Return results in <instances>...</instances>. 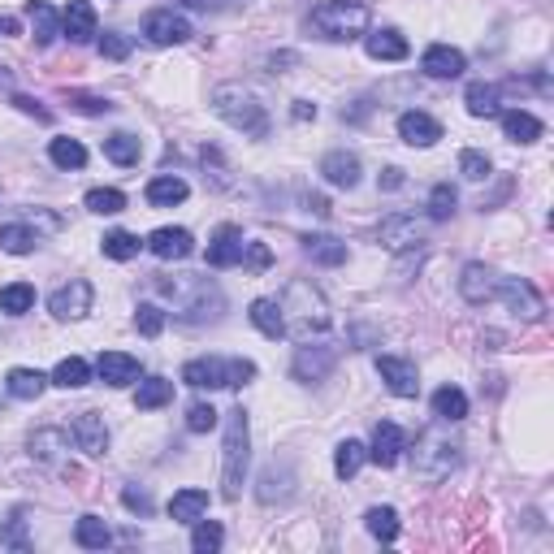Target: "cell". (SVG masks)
<instances>
[{
    "label": "cell",
    "instance_id": "6da1fadb",
    "mask_svg": "<svg viewBox=\"0 0 554 554\" xmlns=\"http://www.w3.org/2000/svg\"><path fill=\"white\" fill-rule=\"evenodd\" d=\"M156 295L169 303V312L187 325H204V321H217L226 312V295L213 277H200V273H174V277H156Z\"/></svg>",
    "mask_w": 554,
    "mask_h": 554
},
{
    "label": "cell",
    "instance_id": "7a4b0ae2",
    "mask_svg": "<svg viewBox=\"0 0 554 554\" xmlns=\"http://www.w3.org/2000/svg\"><path fill=\"white\" fill-rule=\"evenodd\" d=\"M277 308H282V334L295 342H312L321 338L329 325H334V312H329V299L321 286H312L308 277H295L286 282V290L277 295Z\"/></svg>",
    "mask_w": 554,
    "mask_h": 554
},
{
    "label": "cell",
    "instance_id": "3957f363",
    "mask_svg": "<svg viewBox=\"0 0 554 554\" xmlns=\"http://www.w3.org/2000/svg\"><path fill=\"white\" fill-rule=\"evenodd\" d=\"M247 464H252V420L247 407H230L226 412V438H221V498L239 503L247 485Z\"/></svg>",
    "mask_w": 554,
    "mask_h": 554
},
{
    "label": "cell",
    "instance_id": "277c9868",
    "mask_svg": "<svg viewBox=\"0 0 554 554\" xmlns=\"http://www.w3.org/2000/svg\"><path fill=\"white\" fill-rule=\"evenodd\" d=\"M213 113L230 130H239V135H247V139H269V130H273L265 100H260L252 87H243V83H221L213 91Z\"/></svg>",
    "mask_w": 554,
    "mask_h": 554
},
{
    "label": "cell",
    "instance_id": "5b68a950",
    "mask_svg": "<svg viewBox=\"0 0 554 554\" xmlns=\"http://www.w3.org/2000/svg\"><path fill=\"white\" fill-rule=\"evenodd\" d=\"M368 22H373V13L360 0H321L308 18V31H316V39H329V44H351V39L368 35Z\"/></svg>",
    "mask_w": 554,
    "mask_h": 554
},
{
    "label": "cell",
    "instance_id": "8992f818",
    "mask_svg": "<svg viewBox=\"0 0 554 554\" xmlns=\"http://www.w3.org/2000/svg\"><path fill=\"white\" fill-rule=\"evenodd\" d=\"M407 451H412V472L420 481H429V485L446 481L459 468V442L451 438V433H442V429H425L416 438V446H407Z\"/></svg>",
    "mask_w": 554,
    "mask_h": 554
},
{
    "label": "cell",
    "instance_id": "52a82bcc",
    "mask_svg": "<svg viewBox=\"0 0 554 554\" xmlns=\"http://www.w3.org/2000/svg\"><path fill=\"white\" fill-rule=\"evenodd\" d=\"M256 377L252 360H217V355H204V360H187L182 364V381L191 390H239Z\"/></svg>",
    "mask_w": 554,
    "mask_h": 554
},
{
    "label": "cell",
    "instance_id": "ba28073f",
    "mask_svg": "<svg viewBox=\"0 0 554 554\" xmlns=\"http://www.w3.org/2000/svg\"><path fill=\"white\" fill-rule=\"evenodd\" d=\"M498 303H507V312L516 316V321H529V325H537V321H546V299L533 290V282H524V277H498V295H494Z\"/></svg>",
    "mask_w": 554,
    "mask_h": 554
},
{
    "label": "cell",
    "instance_id": "9c48e42d",
    "mask_svg": "<svg viewBox=\"0 0 554 554\" xmlns=\"http://www.w3.org/2000/svg\"><path fill=\"white\" fill-rule=\"evenodd\" d=\"M377 243L386 247V252H394V256L416 252V247L425 243V221L412 217V213H390V217L377 226Z\"/></svg>",
    "mask_w": 554,
    "mask_h": 554
},
{
    "label": "cell",
    "instance_id": "30bf717a",
    "mask_svg": "<svg viewBox=\"0 0 554 554\" xmlns=\"http://www.w3.org/2000/svg\"><path fill=\"white\" fill-rule=\"evenodd\" d=\"M91 303H96V290H91L87 277H70L48 295V312L57 321H83V316H91Z\"/></svg>",
    "mask_w": 554,
    "mask_h": 554
},
{
    "label": "cell",
    "instance_id": "8fae6325",
    "mask_svg": "<svg viewBox=\"0 0 554 554\" xmlns=\"http://www.w3.org/2000/svg\"><path fill=\"white\" fill-rule=\"evenodd\" d=\"M195 31H191V22L182 18V13L174 9H152L148 18H143V39L156 48H174V44H187Z\"/></svg>",
    "mask_w": 554,
    "mask_h": 554
},
{
    "label": "cell",
    "instance_id": "7c38bea8",
    "mask_svg": "<svg viewBox=\"0 0 554 554\" xmlns=\"http://www.w3.org/2000/svg\"><path fill=\"white\" fill-rule=\"evenodd\" d=\"M338 364V351L334 347H303L295 351V360H290V373H295V381H303V386H316V381H325L329 373H334Z\"/></svg>",
    "mask_w": 554,
    "mask_h": 554
},
{
    "label": "cell",
    "instance_id": "4fadbf2b",
    "mask_svg": "<svg viewBox=\"0 0 554 554\" xmlns=\"http://www.w3.org/2000/svg\"><path fill=\"white\" fill-rule=\"evenodd\" d=\"M70 438H74L78 451L91 455V459L109 455V425H104L100 412H78V416L70 420Z\"/></svg>",
    "mask_w": 554,
    "mask_h": 554
},
{
    "label": "cell",
    "instance_id": "5bb4252c",
    "mask_svg": "<svg viewBox=\"0 0 554 554\" xmlns=\"http://www.w3.org/2000/svg\"><path fill=\"white\" fill-rule=\"evenodd\" d=\"M498 269L481 265V260H472V265H464V273H459V295H464L472 308H485V303H494L498 295Z\"/></svg>",
    "mask_w": 554,
    "mask_h": 554
},
{
    "label": "cell",
    "instance_id": "9a60e30c",
    "mask_svg": "<svg viewBox=\"0 0 554 554\" xmlns=\"http://www.w3.org/2000/svg\"><path fill=\"white\" fill-rule=\"evenodd\" d=\"M26 451H31V459H35V464H44V468H65L70 438H65V429L44 425V429H35L31 438H26Z\"/></svg>",
    "mask_w": 554,
    "mask_h": 554
},
{
    "label": "cell",
    "instance_id": "2e32d148",
    "mask_svg": "<svg viewBox=\"0 0 554 554\" xmlns=\"http://www.w3.org/2000/svg\"><path fill=\"white\" fill-rule=\"evenodd\" d=\"M377 373L390 386V394H399V399H416V394H420V373H416L412 360H399V355H377Z\"/></svg>",
    "mask_w": 554,
    "mask_h": 554
},
{
    "label": "cell",
    "instance_id": "e0dca14e",
    "mask_svg": "<svg viewBox=\"0 0 554 554\" xmlns=\"http://www.w3.org/2000/svg\"><path fill=\"white\" fill-rule=\"evenodd\" d=\"M407 451V433L394 425V420H381L373 429V446H368V459H373L377 468H394Z\"/></svg>",
    "mask_w": 554,
    "mask_h": 554
},
{
    "label": "cell",
    "instance_id": "ac0fdd59",
    "mask_svg": "<svg viewBox=\"0 0 554 554\" xmlns=\"http://www.w3.org/2000/svg\"><path fill=\"white\" fill-rule=\"evenodd\" d=\"M148 252L156 260H187L195 252V234L182 230V226H161L148 234Z\"/></svg>",
    "mask_w": 554,
    "mask_h": 554
},
{
    "label": "cell",
    "instance_id": "d6986e66",
    "mask_svg": "<svg viewBox=\"0 0 554 554\" xmlns=\"http://www.w3.org/2000/svg\"><path fill=\"white\" fill-rule=\"evenodd\" d=\"M321 178L329 182V187H338V191L360 187V156L347 152V148L325 152V156H321Z\"/></svg>",
    "mask_w": 554,
    "mask_h": 554
},
{
    "label": "cell",
    "instance_id": "ffe728a7",
    "mask_svg": "<svg viewBox=\"0 0 554 554\" xmlns=\"http://www.w3.org/2000/svg\"><path fill=\"white\" fill-rule=\"evenodd\" d=\"M399 139L407 143V148H433V143L442 139V122L420 109H407L399 117Z\"/></svg>",
    "mask_w": 554,
    "mask_h": 554
},
{
    "label": "cell",
    "instance_id": "44dd1931",
    "mask_svg": "<svg viewBox=\"0 0 554 554\" xmlns=\"http://www.w3.org/2000/svg\"><path fill=\"white\" fill-rule=\"evenodd\" d=\"M96 373H100L104 386L122 390V386H130V381H139V360L126 355V351H104L96 360Z\"/></svg>",
    "mask_w": 554,
    "mask_h": 554
},
{
    "label": "cell",
    "instance_id": "7402d4cb",
    "mask_svg": "<svg viewBox=\"0 0 554 554\" xmlns=\"http://www.w3.org/2000/svg\"><path fill=\"white\" fill-rule=\"evenodd\" d=\"M61 31L74 39V44H91L96 39V5L91 0H70L61 13Z\"/></svg>",
    "mask_w": 554,
    "mask_h": 554
},
{
    "label": "cell",
    "instance_id": "603a6c76",
    "mask_svg": "<svg viewBox=\"0 0 554 554\" xmlns=\"http://www.w3.org/2000/svg\"><path fill=\"white\" fill-rule=\"evenodd\" d=\"M243 230L239 226H221L213 234V243H208V265L213 269H234L243 260Z\"/></svg>",
    "mask_w": 554,
    "mask_h": 554
},
{
    "label": "cell",
    "instance_id": "cb8c5ba5",
    "mask_svg": "<svg viewBox=\"0 0 554 554\" xmlns=\"http://www.w3.org/2000/svg\"><path fill=\"white\" fill-rule=\"evenodd\" d=\"M464 52L451 48V44H429L425 57H420V70H425L429 78H459L464 74Z\"/></svg>",
    "mask_w": 554,
    "mask_h": 554
},
{
    "label": "cell",
    "instance_id": "d4e9b609",
    "mask_svg": "<svg viewBox=\"0 0 554 554\" xmlns=\"http://www.w3.org/2000/svg\"><path fill=\"white\" fill-rule=\"evenodd\" d=\"M303 256L316 260V265H329V269H338V265H347V243L334 239V234H303Z\"/></svg>",
    "mask_w": 554,
    "mask_h": 554
},
{
    "label": "cell",
    "instance_id": "484cf974",
    "mask_svg": "<svg viewBox=\"0 0 554 554\" xmlns=\"http://www.w3.org/2000/svg\"><path fill=\"white\" fill-rule=\"evenodd\" d=\"M26 18H31V39L39 48H48L61 35V13L44 5V0H26Z\"/></svg>",
    "mask_w": 554,
    "mask_h": 554
},
{
    "label": "cell",
    "instance_id": "4316f807",
    "mask_svg": "<svg viewBox=\"0 0 554 554\" xmlns=\"http://www.w3.org/2000/svg\"><path fill=\"white\" fill-rule=\"evenodd\" d=\"M364 52L373 61H407V52H412V48H407V39L399 31H390V26H386V31H368L364 35Z\"/></svg>",
    "mask_w": 554,
    "mask_h": 554
},
{
    "label": "cell",
    "instance_id": "83f0119b",
    "mask_svg": "<svg viewBox=\"0 0 554 554\" xmlns=\"http://www.w3.org/2000/svg\"><path fill=\"white\" fill-rule=\"evenodd\" d=\"M5 390L13 394V399L31 403V399H39V394L48 390V373H39V368H9V373H5Z\"/></svg>",
    "mask_w": 554,
    "mask_h": 554
},
{
    "label": "cell",
    "instance_id": "f1b7e54d",
    "mask_svg": "<svg viewBox=\"0 0 554 554\" xmlns=\"http://www.w3.org/2000/svg\"><path fill=\"white\" fill-rule=\"evenodd\" d=\"M39 247V230L26 226V221H9V226H0V252L9 256H31Z\"/></svg>",
    "mask_w": 554,
    "mask_h": 554
},
{
    "label": "cell",
    "instance_id": "f546056e",
    "mask_svg": "<svg viewBox=\"0 0 554 554\" xmlns=\"http://www.w3.org/2000/svg\"><path fill=\"white\" fill-rule=\"evenodd\" d=\"M208 511V490H178L169 498V520L174 524H195Z\"/></svg>",
    "mask_w": 554,
    "mask_h": 554
},
{
    "label": "cell",
    "instance_id": "4dcf8cb0",
    "mask_svg": "<svg viewBox=\"0 0 554 554\" xmlns=\"http://www.w3.org/2000/svg\"><path fill=\"white\" fill-rule=\"evenodd\" d=\"M498 117H503V135L511 143H537V139H542V130H546L533 113H524V109H507V113H498Z\"/></svg>",
    "mask_w": 554,
    "mask_h": 554
},
{
    "label": "cell",
    "instance_id": "1f68e13d",
    "mask_svg": "<svg viewBox=\"0 0 554 554\" xmlns=\"http://www.w3.org/2000/svg\"><path fill=\"white\" fill-rule=\"evenodd\" d=\"M464 104L472 117H498L503 113V91H498L494 83H472L464 91Z\"/></svg>",
    "mask_w": 554,
    "mask_h": 554
},
{
    "label": "cell",
    "instance_id": "d6a6232c",
    "mask_svg": "<svg viewBox=\"0 0 554 554\" xmlns=\"http://www.w3.org/2000/svg\"><path fill=\"white\" fill-rule=\"evenodd\" d=\"M433 416H438L442 425H459V420L468 416V394L459 386H442L433 394Z\"/></svg>",
    "mask_w": 554,
    "mask_h": 554
},
{
    "label": "cell",
    "instance_id": "836d02e7",
    "mask_svg": "<svg viewBox=\"0 0 554 554\" xmlns=\"http://www.w3.org/2000/svg\"><path fill=\"white\" fill-rule=\"evenodd\" d=\"M187 195H191V187L178 174H161V178L148 182V204H156V208H174V204L187 200Z\"/></svg>",
    "mask_w": 554,
    "mask_h": 554
},
{
    "label": "cell",
    "instance_id": "e575fe53",
    "mask_svg": "<svg viewBox=\"0 0 554 554\" xmlns=\"http://www.w3.org/2000/svg\"><path fill=\"white\" fill-rule=\"evenodd\" d=\"M104 156H109L113 165H139V156H143V139L139 135H130V130H117V135L104 139Z\"/></svg>",
    "mask_w": 554,
    "mask_h": 554
},
{
    "label": "cell",
    "instance_id": "d590c367",
    "mask_svg": "<svg viewBox=\"0 0 554 554\" xmlns=\"http://www.w3.org/2000/svg\"><path fill=\"white\" fill-rule=\"evenodd\" d=\"M52 386H61V390H83L87 381H91V364L83 360V355H65V360L52 368Z\"/></svg>",
    "mask_w": 554,
    "mask_h": 554
},
{
    "label": "cell",
    "instance_id": "8d00e7d4",
    "mask_svg": "<svg viewBox=\"0 0 554 554\" xmlns=\"http://www.w3.org/2000/svg\"><path fill=\"white\" fill-rule=\"evenodd\" d=\"M169 399H174V381H165V377H143L139 390H135L139 412H156V407H165Z\"/></svg>",
    "mask_w": 554,
    "mask_h": 554
},
{
    "label": "cell",
    "instance_id": "74e56055",
    "mask_svg": "<svg viewBox=\"0 0 554 554\" xmlns=\"http://www.w3.org/2000/svg\"><path fill=\"white\" fill-rule=\"evenodd\" d=\"M74 542L83 550H104V546H113V529L100 516H83L74 524Z\"/></svg>",
    "mask_w": 554,
    "mask_h": 554
},
{
    "label": "cell",
    "instance_id": "f35d334b",
    "mask_svg": "<svg viewBox=\"0 0 554 554\" xmlns=\"http://www.w3.org/2000/svg\"><path fill=\"white\" fill-rule=\"evenodd\" d=\"M247 316H252V325H256L265 338H286V334H282V308H277V299H252Z\"/></svg>",
    "mask_w": 554,
    "mask_h": 554
},
{
    "label": "cell",
    "instance_id": "ab89813d",
    "mask_svg": "<svg viewBox=\"0 0 554 554\" xmlns=\"http://www.w3.org/2000/svg\"><path fill=\"white\" fill-rule=\"evenodd\" d=\"M364 459H368V446L360 438H347V442H338V451H334V472L342 481H351L355 472L364 468Z\"/></svg>",
    "mask_w": 554,
    "mask_h": 554
},
{
    "label": "cell",
    "instance_id": "60d3db41",
    "mask_svg": "<svg viewBox=\"0 0 554 554\" xmlns=\"http://www.w3.org/2000/svg\"><path fill=\"white\" fill-rule=\"evenodd\" d=\"M31 308H35V286L31 282L0 286V312H5V316H26Z\"/></svg>",
    "mask_w": 554,
    "mask_h": 554
},
{
    "label": "cell",
    "instance_id": "b9f144b4",
    "mask_svg": "<svg viewBox=\"0 0 554 554\" xmlns=\"http://www.w3.org/2000/svg\"><path fill=\"white\" fill-rule=\"evenodd\" d=\"M260 503H282L290 498V468H265V477H260V490H256Z\"/></svg>",
    "mask_w": 554,
    "mask_h": 554
},
{
    "label": "cell",
    "instance_id": "7bdbcfd3",
    "mask_svg": "<svg viewBox=\"0 0 554 554\" xmlns=\"http://www.w3.org/2000/svg\"><path fill=\"white\" fill-rule=\"evenodd\" d=\"M48 156H52V165H57V169H83L87 165V148L78 139H52Z\"/></svg>",
    "mask_w": 554,
    "mask_h": 554
},
{
    "label": "cell",
    "instance_id": "ee69618b",
    "mask_svg": "<svg viewBox=\"0 0 554 554\" xmlns=\"http://www.w3.org/2000/svg\"><path fill=\"white\" fill-rule=\"evenodd\" d=\"M364 529L377 537V542H394V537H399V511L394 507H373L364 516Z\"/></svg>",
    "mask_w": 554,
    "mask_h": 554
},
{
    "label": "cell",
    "instance_id": "f6af8a7d",
    "mask_svg": "<svg viewBox=\"0 0 554 554\" xmlns=\"http://www.w3.org/2000/svg\"><path fill=\"white\" fill-rule=\"evenodd\" d=\"M139 247H143V243H139L130 230H109V234L100 239V252L109 256V260H135Z\"/></svg>",
    "mask_w": 554,
    "mask_h": 554
},
{
    "label": "cell",
    "instance_id": "bcb514c9",
    "mask_svg": "<svg viewBox=\"0 0 554 554\" xmlns=\"http://www.w3.org/2000/svg\"><path fill=\"white\" fill-rule=\"evenodd\" d=\"M221 542H226V529H221L217 520H195V533H191V550L195 554H217Z\"/></svg>",
    "mask_w": 554,
    "mask_h": 554
},
{
    "label": "cell",
    "instance_id": "7dc6e473",
    "mask_svg": "<svg viewBox=\"0 0 554 554\" xmlns=\"http://www.w3.org/2000/svg\"><path fill=\"white\" fill-rule=\"evenodd\" d=\"M83 204H87V213H96V217H113L126 208V195L117 187H96V191H87Z\"/></svg>",
    "mask_w": 554,
    "mask_h": 554
},
{
    "label": "cell",
    "instance_id": "c3c4849f",
    "mask_svg": "<svg viewBox=\"0 0 554 554\" xmlns=\"http://www.w3.org/2000/svg\"><path fill=\"white\" fill-rule=\"evenodd\" d=\"M455 204H459V195H455L451 182H438V187L429 191V217H433V221L455 217Z\"/></svg>",
    "mask_w": 554,
    "mask_h": 554
},
{
    "label": "cell",
    "instance_id": "681fc988",
    "mask_svg": "<svg viewBox=\"0 0 554 554\" xmlns=\"http://www.w3.org/2000/svg\"><path fill=\"white\" fill-rule=\"evenodd\" d=\"M0 546H9V550H31V537H26V507L13 511L9 524L0 529Z\"/></svg>",
    "mask_w": 554,
    "mask_h": 554
},
{
    "label": "cell",
    "instance_id": "f907efd6",
    "mask_svg": "<svg viewBox=\"0 0 554 554\" xmlns=\"http://www.w3.org/2000/svg\"><path fill=\"white\" fill-rule=\"evenodd\" d=\"M459 174H464L468 182H485L494 174V165H490V156H485V152L468 148V152H459Z\"/></svg>",
    "mask_w": 554,
    "mask_h": 554
},
{
    "label": "cell",
    "instance_id": "816d5d0a",
    "mask_svg": "<svg viewBox=\"0 0 554 554\" xmlns=\"http://www.w3.org/2000/svg\"><path fill=\"white\" fill-rule=\"evenodd\" d=\"M165 308H156V303H139V308H135V329H139V334L143 338H156V334H161V329H165Z\"/></svg>",
    "mask_w": 554,
    "mask_h": 554
},
{
    "label": "cell",
    "instance_id": "f5cc1de1",
    "mask_svg": "<svg viewBox=\"0 0 554 554\" xmlns=\"http://www.w3.org/2000/svg\"><path fill=\"white\" fill-rule=\"evenodd\" d=\"M70 109L74 113H87V117H104V113H113V100L109 96H91V91H70Z\"/></svg>",
    "mask_w": 554,
    "mask_h": 554
},
{
    "label": "cell",
    "instance_id": "db71d44e",
    "mask_svg": "<svg viewBox=\"0 0 554 554\" xmlns=\"http://www.w3.org/2000/svg\"><path fill=\"white\" fill-rule=\"evenodd\" d=\"M239 265L247 269V273H265L269 265H273V252H269V243H256V239H247L243 243V260Z\"/></svg>",
    "mask_w": 554,
    "mask_h": 554
},
{
    "label": "cell",
    "instance_id": "11a10c76",
    "mask_svg": "<svg viewBox=\"0 0 554 554\" xmlns=\"http://www.w3.org/2000/svg\"><path fill=\"white\" fill-rule=\"evenodd\" d=\"M217 407L213 403H191L187 407V429L191 433H208V429H217Z\"/></svg>",
    "mask_w": 554,
    "mask_h": 554
},
{
    "label": "cell",
    "instance_id": "9f6ffc18",
    "mask_svg": "<svg viewBox=\"0 0 554 554\" xmlns=\"http://www.w3.org/2000/svg\"><path fill=\"white\" fill-rule=\"evenodd\" d=\"M96 48H100V57H109V61H126V57H130V39H126V35H117V31L100 35V39H96Z\"/></svg>",
    "mask_w": 554,
    "mask_h": 554
},
{
    "label": "cell",
    "instance_id": "6f0895ef",
    "mask_svg": "<svg viewBox=\"0 0 554 554\" xmlns=\"http://www.w3.org/2000/svg\"><path fill=\"white\" fill-rule=\"evenodd\" d=\"M122 503H126L130 511H139V516H152V494L139 490V485H126V490H122Z\"/></svg>",
    "mask_w": 554,
    "mask_h": 554
},
{
    "label": "cell",
    "instance_id": "680465c9",
    "mask_svg": "<svg viewBox=\"0 0 554 554\" xmlns=\"http://www.w3.org/2000/svg\"><path fill=\"white\" fill-rule=\"evenodd\" d=\"M13 109L26 113V117H35V122H52V113L39 100H31V96H13Z\"/></svg>",
    "mask_w": 554,
    "mask_h": 554
},
{
    "label": "cell",
    "instance_id": "91938a15",
    "mask_svg": "<svg viewBox=\"0 0 554 554\" xmlns=\"http://www.w3.org/2000/svg\"><path fill=\"white\" fill-rule=\"evenodd\" d=\"M200 161H204V165H213V182H217V187H230L226 165H221V152H217V148H204V152H200Z\"/></svg>",
    "mask_w": 554,
    "mask_h": 554
},
{
    "label": "cell",
    "instance_id": "94428289",
    "mask_svg": "<svg viewBox=\"0 0 554 554\" xmlns=\"http://www.w3.org/2000/svg\"><path fill=\"white\" fill-rule=\"evenodd\" d=\"M290 117H295V122H316V104H312V100H295Z\"/></svg>",
    "mask_w": 554,
    "mask_h": 554
},
{
    "label": "cell",
    "instance_id": "6125c7cd",
    "mask_svg": "<svg viewBox=\"0 0 554 554\" xmlns=\"http://www.w3.org/2000/svg\"><path fill=\"white\" fill-rule=\"evenodd\" d=\"M399 187H403V169L390 165L386 174H381V191H399Z\"/></svg>",
    "mask_w": 554,
    "mask_h": 554
},
{
    "label": "cell",
    "instance_id": "be15d7a7",
    "mask_svg": "<svg viewBox=\"0 0 554 554\" xmlns=\"http://www.w3.org/2000/svg\"><path fill=\"white\" fill-rule=\"evenodd\" d=\"M303 208L316 213V217H329V200H325V195H303Z\"/></svg>",
    "mask_w": 554,
    "mask_h": 554
},
{
    "label": "cell",
    "instance_id": "e7e4bbea",
    "mask_svg": "<svg viewBox=\"0 0 554 554\" xmlns=\"http://www.w3.org/2000/svg\"><path fill=\"white\" fill-rule=\"evenodd\" d=\"M5 35H18V18H9V13H0V39Z\"/></svg>",
    "mask_w": 554,
    "mask_h": 554
},
{
    "label": "cell",
    "instance_id": "03108f58",
    "mask_svg": "<svg viewBox=\"0 0 554 554\" xmlns=\"http://www.w3.org/2000/svg\"><path fill=\"white\" fill-rule=\"evenodd\" d=\"M0 87H13V70H9V65H0Z\"/></svg>",
    "mask_w": 554,
    "mask_h": 554
},
{
    "label": "cell",
    "instance_id": "003e7915",
    "mask_svg": "<svg viewBox=\"0 0 554 554\" xmlns=\"http://www.w3.org/2000/svg\"><path fill=\"white\" fill-rule=\"evenodd\" d=\"M226 5H234V0H226Z\"/></svg>",
    "mask_w": 554,
    "mask_h": 554
}]
</instances>
